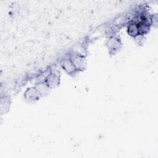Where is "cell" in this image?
Returning <instances> with one entry per match:
<instances>
[{
	"instance_id": "obj_7",
	"label": "cell",
	"mask_w": 158,
	"mask_h": 158,
	"mask_svg": "<svg viewBox=\"0 0 158 158\" xmlns=\"http://www.w3.org/2000/svg\"><path fill=\"white\" fill-rule=\"evenodd\" d=\"M10 107V101L9 98L4 96L1 98V112L2 114H6L9 110Z\"/></svg>"
},
{
	"instance_id": "obj_5",
	"label": "cell",
	"mask_w": 158,
	"mask_h": 158,
	"mask_svg": "<svg viewBox=\"0 0 158 158\" xmlns=\"http://www.w3.org/2000/svg\"><path fill=\"white\" fill-rule=\"evenodd\" d=\"M122 45L120 40L118 38L115 36L111 37L107 43V46L110 52L112 51L114 53L118 51Z\"/></svg>"
},
{
	"instance_id": "obj_2",
	"label": "cell",
	"mask_w": 158,
	"mask_h": 158,
	"mask_svg": "<svg viewBox=\"0 0 158 158\" xmlns=\"http://www.w3.org/2000/svg\"><path fill=\"white\" fill-rule=\"evenodd\" d=\"M71 60L78 71H84L87 67V60L86 57L80 54H74L70 57Z\"/></svg>"
},
{
	"instance_id": "obj_8",
	"label": "cell",
	"mask_w": 158,
	"mask_h": 158,
	"mask_svg": "<svg viewBox=\"0 0 158 158\" xmlns=\"http://www.w3.org/2000/svg\"><path fill=\"white\" fill-rule=\"evenodd\" d=\"M128 33L129 34V35H130L131 36H132L133 38H135L137 36L139 35L138 26H137V24L136 22H133V23H131L128 25Z\"/></svg>"
},
{
	"instance_id": "obj_1",
	"label": "cell",
	"mask_w": 158,
	"mask_h": 158,
	"mask_svg": "<svg viewBox=\"0 0 158 158\" xmlns=\"http://www.w3.org/2000/svg\"><path fill=\"white\" fill-rule=\"evenodd\" d=\"M23 97L26 102L30 104H35L41 98V95L34 86L27 88L24 92Z\"/></svg>"
},
{
	"instance_id": "obj_3",
	"label": "cell",
	"mask_w": 158,
	"mask_h": 158,
	"mask_svg": "<svg viewBox=\"0 0 158 158\" xmlns=\"http://www.w3.org/2000/svg\"><path fill=\"white\" fill-rule=\"evenodd\" d=\"M44 81L51 89L55 88L60 85V72L57 70H53L46 78Z\"/></svg>"
},
{
	"instance_id": "obj_4",
	"label": "cell",
	"mask_w": 158,
	"mask_h": 158,
	"mask_svg": "<svg viewBox=\"0 0 158 158\" xmlns=\"http://www.w3.org/2000/svg\"><path fill=\"white\" fill-rule=\"evenodd\" d=\"M62 68L70 76H75L77 74V70L73 64L70 57L64 58L60 62Z\"/></svg>"
},
{
	"instance_id": "obj_6",
	"label": "cell",
	"mask_w": 158,
	"mask_h": 158,
	"mask_svg": "<svg viewBox=\"0 0 158 158\" xmlns=\"http://www.w3.org/2000/svg\"><path fill=\"white\" fill-rule=\"evenodd\" d=\"M35 87L40 92V93L41 95V97L48 96L49 94L50 91L51 89L44 81H40L37 83L35 86Z\"/></svg>"
}]
</instances>
